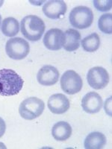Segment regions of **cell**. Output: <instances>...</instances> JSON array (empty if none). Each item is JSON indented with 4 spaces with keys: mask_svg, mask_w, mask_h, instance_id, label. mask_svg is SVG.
<instances>
[{
    "mask_svg": "<svg viewBox=\"0 0 112 149\" xmlns=\"http://www.w3.org/2000/svg\"><path fill=\"white\" fill-rule=\"evenodd\" d=\"M37 79L38 83L43 86H52L59 79V72L55 66L45 65L37 72Z\"/></svg>",
    "mask_w": 112,
    "mask_h": 149,
    "instance_id": "obj_10",
    "label": "cell"
},
{
    "mask_svg": "<svg viewBox=\"0 0 112 149\" xmlns=\"http://www.w3.org/2000/svg\"><path fill=\"white\" fill-rule=\"evenodd\" d=\"M20 27L19 22L15 18L7 17L2 21V32L6 37H14L19 33Z\"/></svg>",
    "mask_w": 112,
    "mask_h": 149,
    "instance_id": "obj_16",
    "label": "cell"
},
{
    "mask_svg": "<svg viewBox=\"0 0 112 149\" xmlns=\"http://www.w3.org/2000/svg\"><path fill=\"white\" fill-rule=\"evenodd\" d=\"M112 15L111 14H105L99 19L98 26L99 30L105 34L112 33Z\"/></svg>",
    "mask_w": 112,
    "mask_h": 149,
    "instance_id": "obj_18",
    "label": "cell"
},
{
    "mask_svg": "<svg viewBox=\"0 0 112 149\" xmlns=\"http://www.w3.org/2000/svg\"><path fill=\"white\" fill-rule=\"evenodd\" d=\"M24 84V81L14 70L10 69L0 70V95L12 96L17 95Z\"/></svg>",
    "mask_w": 112,
    "mask_h": 149,
    "instance_id": "obj_1",
    "label": "cell"
},
{
    "mask_svg": "<svg viewBox=\"0 0 112 149\" xmlns=\"http://www.w3.org/2000/svg\"><path fill=\"white\" fill-rule=\"evenodd\" d=\"M81 34L76 29H70L64 32V49L67 52L76 51L79 48Z\"/></svg>",
    "mask_w": 112,
    "mask_h": 149,
    "instance_id": "obj_14",
    "label": "cell"
},
{
    "mask_svg": "<svg viewBox=\"0 0 112 149\" xmlns=\"http://www.w3.org/2000/svg\"><path fill=\"white\" fill-rule=\"evenodd\" d=\"M0 148H6L5 145L3 143H2V142H0Z\"/></svg>",
    "mask_w": 112,
    "mask_h": 149,
    "instance_id": "obj_22",
    "label": "cell"
},
{
    "mask_svg": "<svg viewBox=\"0 0 112 149\" xmlns=\"http://www.w3.org/2000/svg\"><path fill=\"white\" fill-rule=\"evenodd\" d=\"M64 43V32L59 29H51L45 34L43 44L51 51H58L63 47Z\"/></svg>",
    "mask_w": 112,
    "mask_h": 149,
    "instance_id": "obj_8",
    "label": "cell"
},
{
    "mask_svg": "<svg viewBox=\"0 0 112 149\" xmlns=\"http://www.w3.org/2000/svg\"><path fill=\"white\" fill-rule=\"evenodd\" d=\"M69 19L73 27L78 29H88L93 23V11L86 6H78L72 9Z\"/></svg>",
    "mask_w": 112,
    "mask_h": 149,
    "instance_id": "obj_4",
    "label": "cell"
},
{
    "mask_svg": "<svg viewBox=\"0 0 112 149\" xmlns=\"http://www.w3.org/2000/svg\"><path fill=\"white\" fill-rule=\"evenodd\" d=\"M103 106V101L99 94L95 92L87 93L82 100V107L88 113L94 114L100 111Z\"/></svg>",
    "mask_w": 112,
    "mask_h": 149,
    "instance_id": "obj_11",
    "label": "cell"
},
{
    "mask_svg": "<svg viewBox=\"0 0 112 149\" xmlns=\"http://www.w3.org/2000/svg\"><path fill=\"white\" fill-rule=\"evenodd\" d=\"M48 108L54 114H63L70 108V101L61 93H56L49 97L47 102Z\"/></svg>",
    "mask_w": 112,
    "mask_h": 149,
    "instance_id": "obj_12",
    "label": "cell"
},
{
    "mask_svg": "<svg viewBox=\"0 0 112 149\" xmlns=\"http://www.w3.org/2000/svg\"><path fill=\"white\" fill-rule=\"evenodd\" d=\"M3 3H4V1L1 0V1H0V7H1L2 5H3Z\"/></svg>",
    "mask_w": 112,
    "mask_h": 149,
    "instance_id": "obj_23",
    "label": "cell"
},
{
    "mask_svg": "<svg viewBox=\"0 0 112 149\" xmlns=\"http://www.w3.org/2000/svg\"><path fill=\"white\" fill-rule=\"evenodd\" d=\"M1 22H2V17L0 15V26H1Z\"/></svg>",
    "mask_w": 112,
    "mask_h": 149,
    "instance_id": "obj_24",
    "label": "cell"
},
{
    "mask_svg": "<svg viewBox=\"0 0 112 149\" xmlns=\"http://www.w3.org/2000/svg\"><path fill=\"white\" fill-rule=\"evenodd\" d=\"M44 22L35 15H29L21 21V32L25 38L30 41H38L41 39L45 31Z\"/></svg>",
    "mask_w": 112,
    "mask_h": 149,
    "instance_id": "obj_2",
    "label": "cell"
},
{
    "mask_svg": "<svg viewBox=\"0 0 112 149\" xmlns=\"http://www.w3.org/2000/svg\"><path fill=\"white\" fill-rule=\"evenodd\" d=\"M72 127L68 122H58L55 124L52 129V135L57 141H66L71 136Z\"/></svg>",
    "mask_w": 112,
    "mask_h": 149,
    "instance_id": "obj_13",
    "label": "cell"
},
{
    "mask_svg": "<svg viewBox=\"0 0 112 149\" xmlns=\"http://www.w3.org/2000/svg\"><path fill=\"white\" fill-rule=\"evenodd\" d=\"M5 52L9 58L19 61L27 57L30 52L29 42L21 37L10 38L6 42Z\"/></svg>",
    "mask_w": 112,
    "mask_h": 149,
    "instance_id": "obj_5",
    "label": "cell"
},
{
    "mask_svg": "<svg viewBox=\"0 0 112 149\" xmlns=\"http://www.w3.org/2000/svg\"><path fill=\"white\" fill-rule=\"evenodd\" d=\"M111 97L107 98L105 102V104H104V108H105V113H106L109 116H111Z\"/></svg>",
    "mask_w": 112,
    "mask_h": 149,
    "instance_id": "obj_20",
    "label": "cell"
},
{
    "mask_svg": "<svg viewBox=\"0 0 112 149\" xmlns=\"http://www.w3.org/2000/svg\"><path fill=\"white\" fill-rule=\"evenodd\" d=\"M93 5L96 9H97L99 11H108L111 9L112 2L111 0H102V1H99V0H94L93 1Z\"/></svg>",
    "mask_w": 112,
    "mask_h": 149,
    "instance_id": "obj_19",
    "label": "cell"
},
{
    "mask_svg": "<svg viewBox=\"0 0 112 149\" xmlns=\"http://www.w3.org/2000/svg\"><path fill=\"white\" fill-rule=\"evenodd\" d=\"M61 89L68 95H74L79 93L83 86V81L79 74L73 70L65 72L61 80Z\"/></svg>",
    "mask_w": 112,
    "mask_h": 149,
    "instance_id": "obj_6",
    "label": "cell"
},
{
    "mask_svg": "<svg viewBox=\"0 0 112 149\" xmlns=\"http://www.w3.org/2000/svg\"><path fill=\"white\" fill-rule=\"evenodd\" d=\"M106 144V137L100 132H93L87 136L85 140L86 149H100Z\"/></svg>",
    "mask_w": 112,
    "mask_h": 149,
    "instance_id": "obj_15",
    "label": "cell"
},
{
    "mask_svg": "<svg viewBox=\"0 0 112 149\" xmlns=\"http://www.w3.org/2000/svg\"><path fill=\"white\" fill-rule=\"evenodd\" d=\"M6 130V125L3 119L0 117V138L5 134Z\"/></svg>",
    "mask_w": 112,
    "mask_h": 149,
    "instance_id": "obj_21",
    "label": "cell"
},
{
    "mask_svg": "<svg viewBox=\"0 0 112 149\" xmlns=\"http://www.w3.org/2000/svg\"><path fill=\"white\" fill-rule=\"evenodd\" d=\"M67 6L62 0L48 1L43 7V12L46 17L52 19H58L66 14Z\"/></svg>",
    "mask_w": 112,
    "mask_h": 149,
    "instance_id": "obj_9",
    "label": "cell"
},
{
    "mask_svg": "<svg viewBox=\"0 0 112 149\" xmlns=\"http://www.w3.org/2000/svg\"><path fill=\"white\" fill-rule=\"evenodd\" d=\"M43 101L37 97L26 98L21 102L19 107V113L22 118L26 120H33L41 116L44 110Z\"/></svg>",
    "mask_w": 112,
    "mask_h": 149,
    "instance_id": "obj_3",
    "label": "cell"
},
{
    "mask_svg": "<svg viewBox=\"0 0 112 149\" xmlns=\"http://www.w3.org/2000/svg\"><path fill=\"white\" fill-rule=\"evenodd\" d=\"M88 83L92 88L102 90L107 86L109 82V74L107 70L101 66H95L91 69L87 74Z\"/></svg>",
    "mask_w": 112,
    "mask_h": 149,
    "instance_id": "obj_7",
    "label": "cell"
},
{
    "mask_svg": "<svg viewBox=\"0 0 112 149\" xmlns=\"http://www.w3.org/2000/svg\"><path fill=\"white\" fill-rule=\"evenodd\" d=\"M82 46L85 52H94L97 51L100 46V39L97 33H93L82 40Z\"/></svg>",
    "mask_w": 112,
    "mask_h": 149,
    "instance_id": "obj_17",
    "label": "cell"
}]
</instances>
